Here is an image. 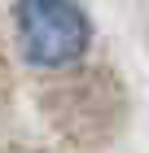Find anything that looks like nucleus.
Segmentation results:
<instances>
[{
	"label": "nucleus",
	"mask_w": 149,
	"mask_h": 153,
	"mask_svg": "<svg viewBox=\"0 0 149 153\" xmlns=\"http://www.w3.org/2000/svg\"><path fill=\"white\" fill-rule=\"evenodd\" d=\"M18 39L35 66H70L88 53L92 26L75 0H22L18 4Z\"/></svg>",
	"instance_id": "obj_1"
}]
</instances>
